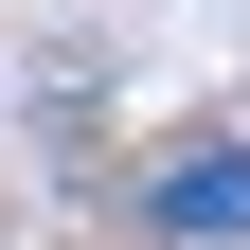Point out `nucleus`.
<instances>
[{
  "label": "nucleus",
  "mask_w": 250,
  "mask_h": 250,
  "mask_svg": "<svg viewBox=\"0 0 250 250\" xmlns=\"http://www.w3.org/2000/svg\"><path fill=\"white\" fill-rule=\"evenodd\" d=\"M143 232H161V250H250V143L161 161V179H143Z\"/></svg>",
  "instance_id": "1"
}]
</instances>
